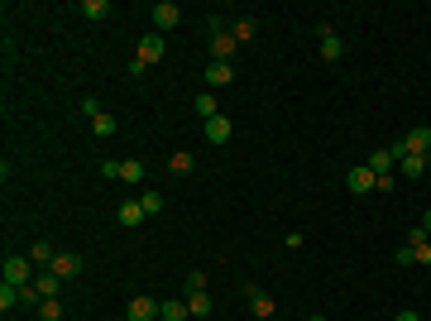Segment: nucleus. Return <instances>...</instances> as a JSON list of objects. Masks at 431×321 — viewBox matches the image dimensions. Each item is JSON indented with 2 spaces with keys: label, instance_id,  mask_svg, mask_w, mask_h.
<instances>
[{
  "label": "nucleus",
  "instance_id": "f03ea898",
  "mask_svg": "<svg viewBox=\"0 0 431 321\" xmlns=\"http://www.w3.org/2000/svg\"><path fill=\"white\" fill-rule=\"evenodd\" d=\"M159 312H163L159 297L139 293V297H130V307H125V321H159Z\"/></svg>",
  "mask_w": 431,
  "mask_h": 321
},
{
  "label": "nucleus",
  "instance_id": "a211bd4d",
  "mask_svg": "<svg viewBox=\"0 0 431 321\" xmlns=\"http://www.w3.org/2000/svg\"><path fill=\"white\" fill-rule=\"evenodd\" d=\"M192 312H187V302H183V297H168V302H163V312H159V321H187Z\"/></svg>",
  "mask_w": 431,
  "mask_h": 321
},
{
  "label": "nucleus",
  "instance_id": "f704fd0d",
  "mask_svg": "<svg viewBox=\"0 0 431 321\" xmlns=\"http://www.w3.org/2000/svg\"><path fill=\"white\" fill-rule=\"evenodd\" d=\"M422 230H427V235H431V211H427V216H422Z\"/></svg>",
  "mask_w": 431,
  "mask_h": 321
},
{
  "label": "nucleus",
  "instance_id": "f257e3e1",
  "mask_svg": "<svg viewBox=\"0 0 431 321\" xmlns=\"http://www.w3.org/2000/svg\"><path fill=\"white\" fill-rule=\"evenodd\" d=\"M34 259H29V254H10V259H5V268H0V273H5V283H20V288H25V283H34V278H39V273H34Z\"/></svg>",
  "mask_w": 431,
  "mask_h": 321
},
{
  "label": "nucleus",
  "instance_id": "7ed1b4c3",
  "mask_svg": "<svg viewBox=\"0 0 431 321\" xmlns=\"http://www.w3.org/2000/svg\"><path fill=\"white\" fill-rule=\"evenodd\" d=\"M178 25H183V10L173 0H159L154 5V34H168V29H178Z\"/></svg>",
  "mask_w": 431,
  "mask_h": 321
},
{
  "label": "nucleus",
  "instance_id": "9d476101",
  "mask_svg": "<svg viewBox=\"0 0 431 321\" xmlns=\"http://www.w3.org/2000/svg\"><path fill=\"white\" fill-rule=\"evenodd\" d=\"M187 312H192V321H206L211 317V297H206V288H187Z\"/></svg>",
  "mask_w": 431,
  "mask_h": 321
},
{
  "label": "nucleus",
  "instance_id": "c756f323",
  "mask_svg": "<svg viewBox=\"0 0 431 321\" xmlns=\"http://www.w3.org/2000/svg\"><path fill=\"white\" fill-rule=\"evenodd\" d=\"M393 264H398V268H412V264H417V259H412V244H398V249H393Z\"/></svg>",
  "mask_w": 431,
  "mask_h": 321
},
{
  "label": "nucleus",
  "instance_id": "a878e982",
  "mask_svg": "<svg viewBox=\"0 0 431 321\" xmlns=\"http://www.w3.org/2000/svg\"><path fill=\"white\" fill-rule=\"evenodd\" d=\"M39 321H62V302H58V297L39 302Z\"/></svg>",
  "mask_w": 431,
  "mask_h": 321
},
{
  "label": "nucleus",
  "instance_id": "c9c22d12",
  "mask_svg": "<svg viewBox=\"0 0 431 321\" xmlns=\"http://www.w3.org/2000/svg\"><path fill=\"white\" fill-rule=\"evenodd\" d=\"M302 321H326V317H302Z\"/></svg>",
  "mask_w": 431,
  "mask_h": 321
},
{
  "label": "nucleus",
  "instance_id": "412c9836",
  "mask_svg": "<svg viewBox=\"0 0 431 321\" xmlns=\"http://www.w3.org/2000/svg\"><path fill=\"white\" fill-rule=\"evenodd\" d=\"M398 168H403L407 178H422V173H427V159H422V154H403V159H398Z\"/></svg>",
  "mask_w": 431,
  "mask_h": 321
},
{
  "label": "nucleus",
  "instance_id": "423d86ee",
  "mask_svg": "<svg viewBox=\"0 0 431 321\" xmlns=\"http://www.w3.org/2000/svg\"><path fill=\"white\" fill-rule=\"evenodd\" d=\"M235 53H240V44H235V34H230V29L211 34V63H230Z\"/></svg>",
  "mask_w": 431,
  "mask_h": 321
},
{
  "label": "nucleus",
  "instance_id": "6e6552de",
  "mask_svg": "<svg viewBox=\"0 0 431 321\" xmlns=\"http://www.w3.org/2000/svg\"><path fill=\"white\" fill-rule=\"evenodd\" d=\"M398 144H403V154H422V159H427V154H431V130H427V125H417V130H407Z\"/></svg>",
  "mask_w": 431,
  "mask_h": 321
},
{
  "label": "nucleus",
  "instance_id": "f8f14e48",
  "mask_svg": "<svg viewBox=\"0 0 431 321\" xmlns=\"http://www.w3.org/2000/svg\"><path fill=\"white\" fill-rule=\"evenodd\" d=\"M34 288H39V297H44V302H48V297H58V293H62V278H58L53 268H44V273L34 278Z\"/></svg>",
  "mask_w": 431,
  "mask_h": 321
},
{
  "label": "nucleus",
  "instance_id": "20e7f679",
  "mask_svg": "<svg viewBox=\"0 0 431 321\" xmlns=\"http://www.w3.org/2000/svg\"><path fill=\"white\" fill-rule=\"evenodd\" d=\"M317 34H321V48H317V58H321V63H340V53H345V44H340V34H336V29H331V25H321V29H317Z\"/></svg>",
  "mask_w": 431,
  "mask_h": 321
},
{
  "label": "nucleus",
  "instance_id": "b1692460",
  "mask_svg": "<svg viewBox=\"0 0 431 321\" xmlns=\"http://www.w3.org/2000/svg\"><path fill=\"white\" fill-rule=\"evenodd\" d=\"M139 207H144V216H163V192H144Z\"/></svg>",
  "mask_w": 431,
  "mask_h": 321
},
{
  "label": "nucleus",
  "instance_id": "cd10ccee",
  "mask_svg": "<svg viewBox=\"0 0 431 321\" xmlns=\"http://www.w3.org/2000/svg\"><path fill=\"white\" fill-rule=\"evenodd\" d=\"M125 183H144V163L139 159H125V173H120Z\"/></svg>",
  "mask_w": 431,
  "mask_h": 321
},
{
  "label": "nucleus",
  "instance_id": "2f4dec72",
  "mask_svg": "<svg viewBox=\"0 0 431 321\" xmlns=\"http://www.w3.org/2000/svg\"><path fill=\"white\" fill-rule=\"evenodd\" d=\"M183 288H206V273H201V268H192L187 278H183Z\"/></svg>",
  "mask_w": 431,
  "mask_h": 321
},
{
  "label": "nucleus",
  "instance_id": "c85d7f7f",
  "mask_svg": "<svg viewBox=\"0 0 431 321\" xmlns=\"http://www.w3.org/2000/svg\"><path fill=\"white\" fill-rule=\"evenodd\" d=\"M120 173H125V159H106L101 163V178H110V183H115Z\"/></svg>",
  "mask_w": 431,
  "mask_h": 321
},
{
  "label": "nucleus",
  "instance_id": "bb28decb",
  "mask_svg": "<svg viewBox=\"0 0 431 321\" xmlns=\"http://www.w3.org/2000/svg\"><path fill=\"white\" fill-rule=\"evenodd\" d=\"M0 307H20V283H0Z\"/></svg>",
  "mask_w": 431,
  "mask_h": 321
},
{
  "label": "nucleus",
  "instance_id": "f3484780",
  "mask_svg": "<svg viewBox=\"0 0 431 321\" xmlns=\"http://www.w3.org/2000/svg\"><path fill=\"white\" fill-rule=\"evenodd\" d=\"M201 134H206L211 144H225V139H230V120H225V115H216V120L201 125Z\"/></svg>",
  "mask_w": 431,
  "mask_h": 321
},
{
  "label": "nucleus",
  "instance_id": "2eb2a0df",
  "mask_svg": "<svg viewBox=\"0 0 431 321\" xmlns=\"http://www.w3.org/2000/svg\"><path fill=\"white\" fill-rule=\"evenodd\" d=\"M115 221H120L125 230H135V225H144V221H149V216H144V207H139V202H125V207L115 211Z\"/></svg>",
  "mask_w": 431,
  "mask_h": 321
},
{
  "label": "nucleus",
  "instance_id": "9b49d317",
  "mask_svg": "<svg viewBox=\"0 0 431 321\" xmlns=\"http://www.w3.org/2000/svg\"><path fill=\"white\" fill-rule=\"evenodd\" d=\"M345 188L354 192V197H364V192H374V168L364 163V168H350V178H345Z\"/></svg>",
  "mask_w": 431,
  "mask_h": 321
},
{
  "label": "nucleus",
  "instance_id": "7c9ffc66",
  "mask_svg": "<svg viewBox=\"0 0 431 321\" xmlns=\"http://www.w3.org/2000/svg\"><path fill=\"white\" fill-rule=\"evenodd\" d=\"M412 259H417V264H427V268H431V240L412 244Z\"/></svg>",
  "mask_w": 431,
  "mask_h": 321
},
{
  "label": "nucleus",
  "instance_id": "dca6fc26",
  "mask_svg": "<svg viewBox=\"0 0 431 321\" xmlns=\"http://www.w3.org/2000/svg\"><path fill=\"white\" fill-rule=\"evenodd\" d=\"M369 168H374V178H383V173L398 168V154H393V149H374V154H369Z\"/></svg>",
  "mask_w": 431,
  "mask_h": 321
},
{
  "label": "nucleus",
  "instance_id": "6ab92c4d",
  "mask_svg": "<svg viewBox=\"0 0 431 321\" xmlns=\"http://www.w3.org/2000/svg\"><path fill=\"white\" fill-rule=\"evenodd\" d=\"M29 259H34V264H39V268H48V264H53V259H58V249H53V244H48V240H39V244H29Z\"/></svg>",
  "mask_w": 431,
  "mask_h": 321
},
{
  "label": "nucleus",
  "instance_id": "1a4fd4ad",
  "mask_svg": "<svg viewBox=\"0 0 431 321\" xmlns=\"http://www.w3.org/2000/svg\"><path fill=\"white\" fill-rule=\"evenodd\" d=\"M48 268H53L58 278L67 283V278H77V273H81V254H72V249H58V259H53Z\"/></svg>",
  "mask_w": 431,
  "mask_h": 321
},
{
  "label": "nucleus",
  "instance_id": "5701e85b",
  "mask_svg": "<svg viewBox=\"0 0 431 321\" xmlns=\"http://www.w3.org/2000/svg\"><path fill=\"white\" fill-rule=\"evenodd\" d=\"M230 34H235V44H249V39L259 34V25H254V20H235V25H230Z\"/></svg>",
  "mask_w": 431,
  "mask_h": 321
},
{
  "label": "nucleus",
  "instance_id": "473e14b6",
  "mask_svg": "<svg viewBox=\"0 0 431 321\" xmlns=\"http://www.w3.org/2000/svg\"><path fill=\"white\" fill-rule=\"evenodd\" d=\"M81 110H86V120H96V115H101V101H96V96H86V101H81Z\"/></svg>",
  "mask_w": 431,
  "mask_h": 321
},
{
  "label": "nucleus",
  "instance_id": "4be33fe9",
  "mask_svg": "<svg viewBox=\"0 0 431 321\" xmlns=\"http://www.w3.org/2000/svg\"><path fill=\"white\" fill-rule=\"evenodd\" d=\"M81 15H86V20H106L110 0H81Z\"/></svg>",
  "mask_w": 431,
  "mask_h": 321
},
{
  "label": "nucleus",
  "instance_id": "0eeeda50",
  "mask_svg": "<svg viewBox=\"0 0 431 321\" xmlns=\"http://www.w3.org/2000/svg\"><path fill=\"white\" fill-rule=\"evenodd\" d=\"M135 58L144 63V67L163 63V34H144V39H139V48H135Z\"/></svg>",
  "mask_w": 431,
  "mask_h": 321
},
{
  "label": "nucleus",
  "instance_id": "4468645a",
  "mask_svg": "<svg viewBox=\"0 0 431 321\" xmlns=\"http://www.w3.org/2000/svg\"><path fill=\"white\" fill-rule=\"evenodd\" d=\"M192 168H197V154H192V149H178V154L168 159V173H173V178H187Z\"/></svg>",
  "mask_w": 431,
  "mask_h": 321
},
{
  "label": "nucleus",
  "instance_id": "393cba45",
  "mask_svg": "<svg viewBox=\"0 0 431 321\" xmlns=\"http://www.w3.org/2000/svg\"><path fill=\"white\" fill-rule=\"evenodd\" d=\"M91 134H101V139H110V134H115V115H106V110H101V115L91 120Z\"/></svg>",
  "mask_w": 431,
  "mask_h": 321
},
{
  "label": "nucleus",
  "instance_id": "ddd939ff",
  "mask_svg": "<svg viewBox=\"0 0 431 321\" xmlns=\"http://www.w3.org/2000/svg\"><path fill=\"white\" fill-rule=\"evenodd\" d=\"M230 81H235L230 63H206V86H230Z\"/></svg>",
  "mask_w": 431,
  "mask_h": 321
},
{
  "label": "nucleus",
  "instance_id": "39448f33",
  "mask_svg": "<svg viewBox=\"0 0 431 321\" xmlns=\"http://www.w3.org/2000/svg\"><path fill=\"white\" fill-rule=\"evenodd\" d=\"M244 297H249V312H254V317H273V312H278V302H273L259 283H244Z\"/></svg>",
  "mask_w": 431,
  "mask_h": 321
},
{
  "label": "nucleus",
  "instance_id": "aec40b11",
  "mask_svg": "<svg viewBox=\"0 0 431 321\" xmlns=\"http://www.w3.org/2000/svg\"><path fill=\"white\" fill-rule=\"evenodd\" d=\"M197 115H201V125L220 115V106H216V96H211V91H201V96H197Z\"/></svg>",
  "mask_w": 431,
  "mask_h": 321
},
{
  "label": "nucleus",
  "instance_id": "72a5a7b5",
  "mask_svg": "<svg viewBox=\"0 0 431 321\" xmlns=\"http://www.w3.org/2000/svg\"><path fill=\"white\" fill-rule=\"evenodd\" d=\"M393 321H422V317H417V312H398Z\"/></svg>",
  "mask_w": 431,
  "mask_h": 321
}]
</instances>
